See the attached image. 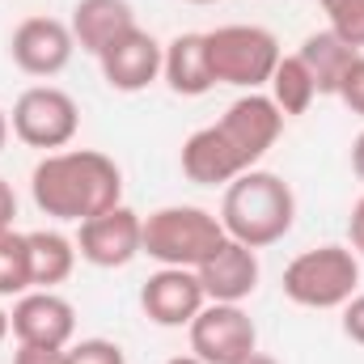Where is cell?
<instances>
[{
  "mask_svg": "<svg viewBox=\"0 0 364 364\" xmlns=\"http://www.w3.org/2000/svg\"><path fill=\"white\" fill-rule=\"evenodd\" d=\"M195 275H199V284H203L208 301L242 305L246 296H255L263 267H259V250H250V246H242V242L225 237V242L216 246V255H212L203 267H195Z\"/></svg>",
  "mask_w": 364,
  "mask_h": 364,
  "instance_id": "obj_14",
  "label": "cell"
},
{
  "mask_svg": "<svg viewBox=\"0 0 364 364\" xmlns=\"http://www.w3.org/2000/svg\"><path fill=\"white\" fill-rule=\"evenodd\" d=\"M267 97L279 106V114H284V119H296V114H305V110L314 106L318 85H314L309 68L301 64V55H279L272 81H267Z\"/></svg>",
  "mask_w": 364,
  "mask_h": 364,
  "instance_id": "obj_19",
  "label": "cell"
},
{
  "mask_svg": "<svg viewBox=\"0 0 364 364\" xmlns=\"http://www.w3.org/2000/svg\"><path fill=\"white\" fill-rule=\"evenodd\" d=\"M348 242H352L356 255H364V195L352 203V216H348Z\"/></svg>",
  "mask_w": 364,
  "mask_h": 364,
  "instance_id": "obj_26",
  "label": "cell"
},
{
  "mask_svg": "<svg viewBox=\"0 0 364 364\" xmlns=\"http://www.w3.org/2000/svg\"><path fill=\"white\" fill-rule=\"evenodd\" d=\"M161 60H166V47L149 30L136 26L97 55V68H102V81L114 93H140L153 81H161Z\"/></svg>",
  "mask_w": 364,
  "mask_h": 364,
  "instance_id": "obj_13",
  "label": "cell"
},
{
  "mask_svg": "<svg viewBox=\"0 0 364 364\" xmlns=\"http://www.w3.org/2000/svg\"><path fill=\"white\" fill-rule=\"evenodd\" d=\"M186 335H191V352L203 364H237L259 348V331L250 314L242 305H220V301H208L186 326Z\"/></svg>",
  "mask_w": 364,
  "mask_h": 364,
  "instance_id": "obj_9",
  "label": "cell"
},
{
  "mask_svg": "<svg viewBox=\"0 0 364 364\" xmlns=\"http://www.w3.org/2000/svg\"><path fill=\"white\" fill-rule=\"evenodd\" d=\"M9 335H13V318H9V309L0 305V343H4Z\"/></svg>",
  "mask_w": 364,
  "mask_h": 364,
  "instance_id": "obj_31",
  "label": "cell"
},
{
  "mask_svg": "<svg viewBox=\"0 0 364 364\" xmlns=\"http://www.w3.org/2000/svg\"><path fill=\"white\" fill-rule=\"evenodd\" d=\"M13 364H68V348H34V343H17Z\"/></svg>",
  "mask_w": 364,
  "mask_h": 364,
  "instance_id": "obj_24",
  "label": "cell"
},
{
  "mask_svg": "<svg viewBox=\"0 0 364 364\" xmlns=\"http://www.w3.org/2000/svg\"><path fill=\"white\" fill-rule=\"evenodd\" d=\"M186 4H216V0H186Z\"/></svg>",
  "mask_w": 364,
  "mask_h": 364,
  "instance_id": "obj_33",
  "label": "cell"
},
{
  "mask_svg": "<svg viewBox=\"0 0 364 364\" xmlns=\"http://www.w3.org/2000/svg\"><path fill=\"white\" fill-rule=\"evenodd\" d=\"M318 4H326V0H318Z\"/></svg>",
  "mask_w": 364,
  "mask_h": 364,
  "instance_id": "obj_34",
  "label": "cell"
},
{
  "mask_svg": "<svg viewBox=\"0 0 364 364\" xmlns=\"http://www.w3.org/2000/svg\"><path fill=\"white\" fill-rule=\"evenodd\" d=\"M13 339L34 348H68L77 335V309L55 288H30L13 301Z\"/></svg>",
  "mask_w": 364,
  "mask_h": 364,
  "instance_id": "obj_10",
  "label": "cell"
},
{
  "mask_svg": "<svg viewBox=\"0 0 364 364\" xmlns=\"http://www.w3.org/2000/svg\"><path fill=\"white\" fill-rule=\"evenodd\" d=\"M352 114H360L364 119V51L352 60V68L343 73V81H339V93H335Z\"/></svg>",
  "mask_w": 364,
  "mask_h": 364,
  "instance_id": "obj_23",
  "label": "cell"
},
{
  "mask_svg": "<svg viewBox=\"0 0 364 364\" xmlns=\"http://www.w3.org/2000/svg\"><path fill=\"white\" fill-rule=\"evenodd\" d=\"M73 51L77 38L60 17H26L9 38V55L26 77H60L73 64Z\"/></svg>",
  "mask_w": 364,
  "mask_h": 364,
  "instance_id": "obj_11",
  "label": "cell"
},
{
  "mask_svg": "<svg viewBox=\"0 0 364 364\" xmlns=\"http://www.w3.org/2000/svg\"><path fill=\"white\" fill-rule=\"evenodd\" d=\"M296 220V195L272 170H246L225 186L220 199V225L233 242L263 250L275 246Z\"/></svg>",
  "mask_w": 364,
  "mask_h": 364,
  "instance_id": "obj_3",
  "label": "cell"
},
{
  "mask_svg": "<svg viewBox=\"0 0 364 364\" xmlns=\"http://www.w3.org/2000/svg\"><path fill=\"white\" fill-rule=\"evenodd\" d=\"M9 123H13V136L21 144L43 149V153H60L81 132V106L60 85H30L13 102Z\"/></svg>",
  "mask_w": 364,
  "mask_h": 364,
  "instance_id": "obj_7",
  "label": "cell"
},
{
  "mask_svg": "<svg viewBox=\"0 0 364 364\" xmlns=\"http://www.w3.org/2000/svg\"><path fill=\"white\" fill-rule=\"evenodd\" d=\"M284 132V114L263 90L242 93L229 110L182 140V174L195 186H229L237 174L255 170Z\"/></svg>",
  "mask_w": 364,
  "mask_h": 364,
  "instance_id": "obj_1",
  "label": "cell"
},
{
  "mask_svg": "<svg viewBox=\"0 0 364 364\" xmlns=\"http://www.w3.org/2000/svg\"><path fill=\"white\" fill-rule=\"evenodd\" d=\"M77 255L102 267V272H114V267H127L132 259H140V246H144V216L132 212L127 203H114L106 212H97L90 220L77 225Z\"/></svg>",
  "mask_w": 364,
  "mask_h": 364,
  "instance_id": "obj_8",
  "label": "cell"
},
{
  "mask_svg": "<svg viewBox=\"0 0 364 364\" xmlns=\"http://www.w3.org/2000/svg\"><path fill=\"white\" fill-rule=\"evenodd\" d=\"M301 64L309 68V77H314V85H318V97L322 93H339V81H343V73L352 68V60L360 55L356 47H348L331 26L326 30H314V34H305V43H301Z\"/></svg>",
  "mask_w": 364,
  "mask_h": 364,
  "instance_id": "obj_17",
  "label": "cell"
},
{
  "mask_svg": "<svg viewBox=\"0 0 364 364\" xmlns=\"http://www.w3.org/2000/svg\"><path fill=\"white\" fill-rule=\"evenodd\" d=\"M30 242V275H34V288H60L73 267H77V242L60 229H34L26 233Z\"/></svg>",
  "mask_w": 364,
  "mask_h": 364,
  "instance_id": "obj_18",
  "label": "cell"
},
{
  "mask_svg": "<svg viewBox=\"0 0 364 364\" xmlns=\"http://www.w3.org/2000/svg\"><path fill=\"white\" fill-rule=\"evenodd\" d=\"M331 17V30L348 43V47H364V0H326L322 4Z\"/></svg>",
  "mask_w": 364,
  "mask_h": 364,
  "instance_id": "obj_21",
  "label": "cell"
},
{
  "mask_svg": "<svg viewBox=\"0 0 364 364\" xmlns=\"http://www.w3.org/2000/svg\"><path fill=\"white\" fill-rule=\"evenodd\" d=\"M225 225L216 212L195 208V203H170L144 216V246L140 255H149L161 267H203L216 246L225 242Z\"/></svg>",
  "mask_w": 364,
  "mask_h": 364,
  "instance_id": "obj_4",
  "label": "cell"
},
{
  "mask_svg": "<svg viewBox=\"0 0 364 364\" xmlns=\"http://www.w3.org/2000/svg\"><path fill=\"white\" fill-rule=\"evenodd\" d=\"M68 30H73L77 47L97 60L114 38L136 30V9H132V0H77Z\"/></svg>",
  "mask_w": 364,
  "mask_h": 364,
  "instance_id": "obj_15",
  "label": "cell"
},
{
  "mask_svg": "<svg viewBox=\"0 0 364 364\" xmlns=\"http://www.w3.org/2000/svg\"><path fill=\"white\" fill-rule=\"evenodd\" d=\"M284 296L301 309H343L360 288V255L352 246H314L301 250L279 279Z\"/></svg>",
  "mask_w": 364,
  "mask_h": 364,
  "instance_id": "obj_5",
  "label": "cell"
},
{
  "mask_svg": "<svg viewBox=\"0 0 364 364\" xmlns=\"http://www.w3.org/2000/svg\"><path fill=\"white\" fill-rule=\"evenodd\" d=\"M352 174L364 182V132L352 140Z\"/></svg>",
  "mask_w": 364,
  "mask_h": 364,
  "instance_id": "obj_28",
  "label": "cell"
},
{
  "mask_svg": "<svg viewBox=\"0 0 364 364\" xmlns=\"http://www.w3.org/2000/svg\"><path fill=\"white\" fill-rule=\"evenodd\" d=\"M161 81L178 97H203L208 90H216L212 64H208V38L203 34H178L166 43V60H161Z\"/></svg>",
  "mask_w": 364,
  "mask_h": 364,
  "instance_id": "obj_16",
  "label": "cell"
},
{
  "mask_svg": "<svg viewBox=\"0 0 364 364\" xmlns=\"http://www.w3.org/2000/svg\"><path fill=\"white\" fill-rule=\"evenodd\" d=\"M203 38H208V64L216 85H233L246 93L263 90L284 55L279 38L263 26H216Z\"/></svg>",
  "mask_w": 364,
  "mask_h": 364,
  "instance_id": "obj_6",
  "label": "cell"
},
{
  "mask_svg": "<svg viewBox=\"0 0 364 364\" xmlns=\"http://www.w3.org/2000/svg\"><path fill=\"white\" fill-rule=\"evenodd\" d=\"M237 364H279V360H275V356H267V352H259V348H255V352H250L246 360H237Z\"/></svg>",
  "mask_w": 364,
  "mask_h": 364,
  "instance_id": "obj_30",
  "label": "cell"
},
{
  "mask_svg": "<svg viewBox=\"0 0 364 364\" xmlns=\"http://www.w3.org/2000/svg\"><path fill=\"white\" fill-rule=\"evenodd\" d=\"M34 208L60 225H81L97 212L123 203V170L97 149L43 153L30 174Z\"/></svg>",
  "mask_w": 364,
  "mask_h": 364,
  "instance_id": "obj_2",
  "label": "cell"
},
{
  "mask_svg": "<svg viewBox=\"0 0 364 364\" xmlns=\"http://www.w3.org/2000/svg\"><path fill=\"white\" fill-rule=\"evenodd\" d=\"M68 364H127V356L114 339H81L68 343Z\"/></svg>",
  "mask_w": 364,
  "mask_h": 364,
  "instance_id": "obj_22",
  "label": "cell"
},
{
  "mask_svg": "<svg viewBox=\"0 0 364 364\" xmlns=\"http://www.w3.org/2000/svg\"><path fill=\"white\" fill-rule=\"evenodd\" d=\"M9 136H13V123H9V110L0 106V149L9 144Z\"/></svg>",
  "mask_w": 364,
  "mask_h": 364,
  "instance_id": "obj_29",
  "label": "cell"
},
{
  "mask_svg": "<svg viewBox=\"0 0 364 364\" xmlns=\"http://www.w3.org/2000/svg\"><path fill=\"white\" fill-rule=\"evenodd\" d=\"M166 364H203V360H199V356L191 352V356H174V360H166Z\"/></svg>",
  "mask_w": 364,
  "mask_h": 364,
  "instance_id": "obj_32",
  "label": "cell"
},
{
  "mask_svg": "<svg viewBox=\"0 0 364 364\" xmlns=\"http://www.w3.org/2000/svg\"><path fill=\"white\" fill-rule=\"evenodd\" d=\"M30 288H34L30 242H26V233L9 229V233H0V296H21Z\"/></svg>",
  "mask_w": 364,
  "mask_h": 364,
  "instance_id": "obj_20",
  "label": "cell"
},
{
  "mask_svg": "<svg viewBox=\"0 0 364 364\" xmlns=\"http://www.w3.org/2000/svg\"><path fill=\"white\" fill-rule=\"evenodd\" d=\"M13 216H17V195H13V186L0 178V233H9L13 229Z\"/></svg>",
  "mask_w": 364,
  "mask_h": 364,
  "instance_id": "obj_27",
  "label": "cell"
},
{
  "mask_svg": "<svg viewBox=\"0 0 364 364\" xmlns=\"http://www.w3.org/2000/svg\"><path fill=\"white\" fill-rule=\"evenodd\" d=\"M343 335L364 348V292H356V296L343 305Z\"/></svg>",
  "mask_w": 364,
  "mask_h": 364,
  "instance_id": "obj_25",
  "label": "cell"
},
{
  "mask_svg": "<svg viewBox=\"0 0 364 364\" xmlns=\"http://www.w3.org/2000/svg\"><path fill=\"white\" fill-rule=\"evenodd\" d=\"M203 305H208V292H203L199 275L191 272V267H157L144 279V288H140L144 318L157 322V326H166V331L191 326Z\"/></svg>",
  "mask_w": 364,
  "mask_h": 364,
  "instance_id": "obj_12",
  "label": "cell"
}]
</instances>
